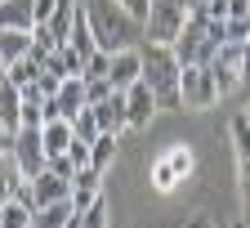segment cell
Masks as SVG:
<instances>
[{
	"label": "cell",
	"instance_id": "13",
	"mask_svg": "<svg viewBox=\"0 0 250 228\" xmlns=\"http://www.w3.org/2000/svg\"><path fill=\"white\" fill-rule=\"evenodd\" d=\"M76 14H81V0H58L54 18H49V23H41V27H49V31H54V41H58V45H67V36H72V23H76Z\"/></svg>",
	"mask_w": 250,
	"mask_h": 228
},
{
	"label": "cell",
	"instance_id": "30",
	"mask_svg": "<svg viewBox=\"0 0 250 228\" xmlns=\"http://www.w3.org/2000/svg\"><path fill=\"white\" fill-rule=\"evenodd\" d=\"M228 41L232 45H250V18H228Z\"/></svg>",
	"mask_w": 250,
	"mask_h": 228
},
{
	"label": "cell",
	"instance_id": "11",
	"mask_svg": "<svg viewBox=\"0 0 250 228\" xmlns=\"http://www.w3.org/2000/svg\"><path fill=\"white\" fill-rule=\"evenodd\" d=\"M0 121H5V130H22V94H18V85L9 81V72L0 68Z\"/></svg>",
	"mask_w": 250,
	"mask_h": 228
},
{
	"label": "cell",
	"instance_id": "14",
	"mask_svg": "<svg viewBox=\"0 0 250 228\" xmlns=\"http://www.w3.org/2000/svg\"><path fill=\"white\" fill-rule=\"evenodd\" d=\"M45 68H49V72H58V76H85V54H81V49H72V45H58V49L49 54Z\"/></svg>",
	"mask_w": 250,
	"mask_h": 228
},
{
	"label": "cell",
	"instance_id": "20",
	"mask_svg": "<svg viewBox=\"0 0 250 228\" xmlns=\"http://www.w3.org/2000/svg\"><path fill=\"white\" fill-rule=\"evenodd\" d=\"M5 72H9V81H14L18 90H22V85H36L45 68H41V63H36V58H18V63H9V68H5Z\"/></svg>",
	"mask_w": 250,
	"mask_h": 228
},
{
	"label": "cell",
	"instance_id": "19",
	"mask_svg": "<svg viewBox=\"0 0 250 228\" xmlns=\"http://www.w3.org/2000/svg\"><path fill=\"white\" fill-rule=\"evenodd\" d=\"M41 215V228H62L72 215H76V206H72V197H62V202H49V206H41L36 210Z\"/></svg>",
	"mask_w": 250,
	"mask_h": 228
},
{
	"label": "cell",
	"instance_id": "33",
	"mask_svg": "<svg viewBox=\"0 0 250 228\" xmlns=\"http://www.w3.org/2000/svg\"><path fill=\"white\" fill-rule=\"evenodd\" d=\"M54 9H58V0H36V27H41V23H49V18H54Z\"/></svg>",
	"mask_w": 250,
	"mask_h": 228
},
{
	"label": "cell",
	"instance_id": "12",
	"mask_svg": "<svg viewBox=\"0 0 250 228\" xmlns=\"http://www.w3.org/2000/svg\"><path fill=\"white\" fill-rule=\"evenodd\" d=\"M41 139H45V157H62L72 148V121H45L41 125Z\"/></svg>",
	"mask_w": 250,
	"mask_h": 228
},
{
	"label": "cell",
	"instance_id": "17",
	"mask_svg": "<svg viewBox=\"0 0 250 228\" xmlns=\"http://www.w3.org/2000/svg\"><path fill=\"white\" fill-rule=\"evenodd\" d=\"M67 45H72V49H81L85 58H94V54H99V41H94V27H89L85 5H81V14H76V23H72V36H67Z\"/></svg>",
	"mask_w": 250,
	"mask_h": 228
},
{
	"label": "cell",
	"instance_id": "2",
	"mask_svg": "<svg viewBox=\"0 0 250 228\" xmlns=\"http://www.w3.org/2000/svg\"><path fill=\"white\" fill-rule=\"evenodd\" d=\"M85 14H89V27H94V41H99V49H107V54L130 49L134 18L125 14L116 0H94V5H85Z\"/></svg>",
	"mask_w": 250,
	"mask_h": 228
},
{
	"label": "cell",
	"instance_id": "39",
	"mask_svg": "<svg viewBox=\"0 0 250 228\" xmlns=\"http://www.w3.org/2000/svg\"><path fill=\"white\" fill-rule=\"evenodd\" d=\"M62 228H81V219H76V215H72V219H67V224H62Z\"/></svg>",
	"mask_w": 250,
	"mask_h": 228
},
{
	"label": "cell",
	"instance_id": "23",
	"mask_svg": "<svg viewBox=\"0 0 250 228\" xmlns=\"http://www.w3.org/2000/svg\"><path fill=\"white\" fill-rule=\"evenodd\" d=\"M166 161H170V170H174L179 179H188V175H192V166H197V157H192V148H188V143H174V148L166 152Z\"/></svg>",
	"mask_w": 250,
	"mask_h": 228
},
{
	"label": "cell",
	"instance_id": "10",
	"mask_svg": "<svg viewBox=\"0 0 250 228\" xmlns=\"http://www.w3.org/2000/svg\"><path fill=\"white\" fill-rule=\"evenodd\" d=\"M0 31H36V0H0Z\"/></svg>",
	"mask_w": 250,
	"mask_h": 228
},
{
	"label": "cell",
	"instance_id": "22",
	"mask_svg": "<svg viewBox=\"0 0 250 228\" xmlns=\"http://www.w3.org/2000/svg\"><path fill=\"white\" fill-rule=\"evenodd\" d=\"M72 135H76L81 143H94V139L103 135V125H99V116L85 108V112H76V116H72Z\"/></svg>",
	"mask_w": 250,
	"mask_h": 228
},
{
	"label": "cell",
	"instance_id": "9",
	"mask_svg": "<svg viewBox=\"0 0 250 228\" xmlns=\"http://www.w3.org/2000/svg\"><path fill=\"white\" fill-rule=\"evenodd\" d=\"M62 197H72V179L67 175H58V170L45 166L36 179H31V202H36V210L49 206V202H62Z\"/></svg>",
	"mask_w": 250,
	"mask_h": 228
},
{
	"label": "cell",
	"instance_id": "16",
	"mask_svg": "<svg viewBox=\"0 0 250 228\" xmlns=\"http://www.w3.org/2000/svg\"><path fill=\"white\" fill-rule=\"evenodd\" d=\"M31 54V31H0V68Z\"/></svg>",
	"mask_w": 250,
	"mask_h": 228
},
{
	"label": "cell",
	"instance_id": "25",
	"mask_svg": "<svg viewBox=\"0 0 250 228\" xmlns=\"http://www.w3.org/2000/svg\"><path fill=\"white\" fill-rule=\"evenodd\" d=\"M76 219H81V228H107V202L94 197L85 210H76Z\"/></svg>",
	"mask_w": 250,
	"mask_h": 228
},
{
	"label": "cell",
	"instance_id": "36",
	"mask_svg": "<svg viewBox=\"0 0 250 228\" xmlns=\"http://www.w3.org/2000/svg\"><path fill=\"white\" fill-rule=\"evenodd\" d=\"M206 5H210V0H188V14H206ZM210 18V14H206Z\"/></svg>",
	"mask_w": 250,
	"mask_h": 228
},
{
	"label": "cell",
	"instance_id": "21",
	"mask_svg": "<svg viewBox=\"0 0 250 228\" xmlns=\"http://www.w3.org/2000/svg\"><path fill=\"white\" fill-rule=\"evenodd\" d=\"M18 183H22V170H18V161L9 152V157H0V202H9Z\"/></svg>",
	"mask_w": 250,
	"mask_h": 228
},
{
	"label": "cell",
	"instance_id": "28",
	"mask_svg": "<svg viewBox=\"0 0 250 228\" xmlns=\"http://www.w3.org/2000/svg\"><path fill=\"white\" fill-rule=\"evenodd\" d=\"M174 183H179V175L170 170V161L161 157V161H156V166H152V188H156V192H170Z\"/></svg>",
	"mask_w": 250,
	"mask_h": 228
},
{
	"label": "cell",
	"instance_id": "4",
	"mask_svg": "<svg viewBox=\"0 0 250 228\" xmlns=\"http://www.w3.org/2000/svg\"><path fill=\"white\" fill-rule=\"evenodd\" d=\"M179 94H183V108H210V103H219L214 72L201 68V63H188L183 76H179Z\"/></svg>",
	"mask_w": 250,
	"mask_h": 228
},
{
	"label": "cell",
	"instance_id": "26",
	"mask_svg": "<svg viewBox=\"0 0 250 228\" xmlns=\"http://www.w3.org/2000/svg\"><path fill=\"white\" fill-rule=\"evenodd\" d=\"M99 183H103V170H94V166H81L72 175V192H99Z\"/></svg>",
	"mask_w": 250,
	"mask_h": 228
},
{
	"label": "cell",
	"instance_id": "29",
	"mask_svg": "<svg viewBox=\"0 0 250 228\" xmlns=\"http://www.w3.org/2000/svg\"><path fill=\"white\" fill-rule=\"evenodd\" d=\"M107 72H112V54L99 49L94 58H85V76H81V81H89V76H107Z\"/></svg>",
	"mask_w": 250,
	"mask_h": 228
},
{
	"label": "cell",
	"instance_id": "31",
	"mask_svg": "<svg viewBox=\"0 0 250 228\" xmlns=\"http://www.w3.org/2000/svg\"><path fill=\"white\" fill-rule=\"evenodd\" d=\"M116 5L130 14L134 23H147V14H152V0H116Z\"/></svg>",
	"mask_w": 250,
	"mask_h": 228
},
{
	"label": "cell",
	"instance_id": "24",
	"mask_svg": "<svg viewBox=\"0 0 250 228\" xmlns=\"http://www.w3.org/2000/svg\"><path fill=\"white\" fill-rule=\"evenodd\" d=\"M228 135H232V152H237V161H250V121L237 116V121L228 125Z\"/></svg>",
	"mask_w": 250,
	"mask_h": 228
},
{
	"label": "cell",
	"instance_id": "7",
	"mask_svg": "<svg viewBox=\"0 0 250 228\" xmlns=\"http://www.w3.org/2000/svg\"><path fill=\"white\" fill-rule=\"evenodd\" d=\"M206 14H188V23H183V31H179V41L170 45L174 54H179V63L188 68V63H197L201 58V45H206Z\"/></svg>",
	"mask_w": 250,
	"mask_h": 228
},
{
	"label": "cell",
	"instance_id": "40",
	"mask_svg": "<svg viewBox=\"0 0 250 228\" xmlns=\"http://www.w3.org/2000/svg\"><path fill=\"white\" fill-rule=\"evenodd\" d=\"M241 228H250V206H246V215H241Z\"/></svg>",
	"mask_w": 250,
	"mask_h": 228
},
{
	"label": "cell",
	"instance_id": "3",
	"mask_svg": "<svg viewBox=\"0 0 250 228\" xmlns=\"http://www.w3.org/2000/svg\"><path fill=\"white\" fill-rule=\"evenodd\" d=\"M188 23V0H152V14L143 23V36L152 45H174Z\"/></svg>",
	"mask_w": 250,
	"mask_h": 228
},
{
	"label": "cell",
	"instance_id": "41",
	"mask_svg": "<svg viewBox=\"0 0 250 228\" xmlns=\"http://www.w3.org/2000/svg\"><path fill=\"white\" fill-rule=\"evenodd\" d=\"M246 121H250V112H246Z\"/></svg>",
	"mask_w": 250,
	"mask_h": 228
},
{
	"label": "cell",
	"instance_id": "32",
	"mask_svg": "<svg viewBox=\"0 0 250 228\" xmlns=\"http://www.w3.org/2000/svg\"><path fill=\"white\" fill-rule=\"evenodd\" d=\"M237 197L241 206H250V161H237Z\"/></svg>",
	"mask_w": 250,
	"mask_h": 228
},
{
	"label": "cell",
	"instance_id": "34",
	"mask_svg": "<svg viewBox=\"0 0 250 228\" xmlns=\"http://www.w3.org/2000/svg\"><path fill=\"white\" fill-rule=\"evenodd\" d=\"M206 14H210V18H219V23H228V0H210Z\"/></svg>",
	"mask_w": 250,
	"mask_h": 228
},
{
	"label": "cell",
	"instance_id": "35",
	"mask_svg": "<svg viewBox=\"0 0 250 228\" xmlns=\"http://www.w3.org/2000/svg\"><path fill=\"white\" fill-rule=\"evenodd\" d=\"M228 18H250V0H228Z\"/></svg>",
	"mask_w": 250,
	"mask_h": 228
},
{
	"label": "cell",
	"instance_id": "27",
	"mask_svg": "<svg viewBox=\"0 0 250 228\" xmlns=\"http://www.w3.org/2000/svg\"><path fill=\"white\" fill-rule=\"evenodd\" d=\"M85 94H89V108H94V103H107L116 90H112L107 76H89V81H85Z\"/></svg>",
	"mask_w": 250,
	"mask_h": 228
},
{
	"label": "cell",
	"instance_id": "8",
	"mask_svg": "<svg viewBox=\"0 0 250 228\" xmlns=\"http://www.w3.org/2000/svg\"><path fill=\"white\" fill-rule=\"evenodd\" d=\"M107 81H112V90H130V85H139L143 81V49H116L112 54V72H107Z\"/></svg>",
	"mask_w": 250,
	"mask_h": 228
},
{
	"label": "cell",
	"instance_id": "37",
	"mask_svg": "<svg viewBox=\"0 0 250 228\" xmlns=\"http://www.w3.org/2000/svg\"><path fill=\"white\" fill-rule=\"evenodd\" d=\"M250 76V45H246V63H241V81Z\"/></svg>",
	"mask_w": 250,
	"mask_h": 228
},
{
	"label": "cell",
	"instance_id": "15",
	"mask_svg": "<svg viewBox=\"0 0 250 228\" xmlns=\"http://www.w3.org/2000/svg\"><path fill=\"white\" fill-rule=\"evenodd\" d=\"M0 228H36V206H27L18 197L0 202Z\"/></svg>",
	"mask_w": 250,
	"mask_h": 228
},
{
	"label": "cell",
	"instance_id": "6",
	"mask_svg": "<svg viewBox=\"0 0 250 228\" xmlns=\"http://www.w3.org/2000/svg\"><path fill=\"white\" fill-rule=\"evenodd\" d=\"M156 112H161V103H156V94H152L147 81L125 90V125H130V130H147Z\"/></svg>",
	"mask_w": 250,
	"mask_h": 228
},
{
	"label": "cell",
	"instance_id": "38",
	"mask_svg": "<svg viewBox=\"0 0 250 228\" xmlns=\"http://www.w3.org/2000/svg\"><path fill=\"white\" fill-rule=\"evenodd\" d=\"M188 228H214L210 219H192V224H188Z\"/></svg>",
	"mask_w": 250,
	"mask_h": 228
},
{
	"label": "cell",
	"instance_id": "18",
	"mask_svg": "<svg viewBox=\"0 0 250 228\" xmlns=\"http://www.w3.org/2000/svg\"><path fill=\"white\" fill-rule=\"evenodd\" d=\"M116 139H121V135H116V130H103V135H99V139H94V161H89V166H94V170H107V166H112V161H116V148H121Z\"/></svg>",
	"mask_w": 250,
	"mask_h": 228
},
{
	"label": "cell",
	"instance_id": "1",
	"mask_svg": "<svg viewBox=\"0 0 250 228\" xmlns=\"http://www.w3.org/2000/svg\"><path fill=\"white\" fill-rule=\"evenodd\" d=\"M179 76H183V63L170 45H152L143 49V81L152 85L156 103H161L166 112H183V94H179Z\"/></svg>",
	"mask_w": 250,
	"mask_h": 228
},
{
	"label": "cell",
	"instance_id": "5",
	"mask_svg": "<svg viewBox=\"0 0 250 228\" xmlns=\"http://www.w3.org/2000/svg\"><path fill=\"white\" fill-rule=\"evenodd\" d=\"M14 161H18V170L22 179H36L45 166H49V157H45V139H41V130H18L14 135Z\"/></svg>",
	"mask_w": 250,
	"mask_h": 228
}]
</instances>
